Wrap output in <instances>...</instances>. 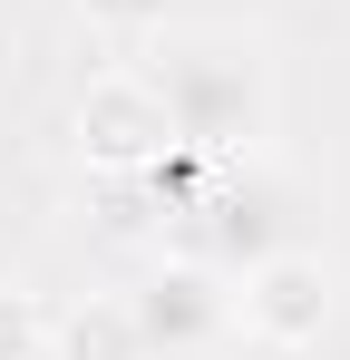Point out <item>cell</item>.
<instances>
[{"mask_svg": "<svg viewBox=\"0 0 350 360\" xmlns=\"http://www.w3.org/2000/svg\"><path fill=\"white\" fill-rule=\"evenodd\" d=\"M146 88H156V108H166L175 146H195V156H233V146L263 127V59H253L243 39H214V30L166 39L156 68H146Z\"/></svg>", "mask_w": 350, "mask_h": 360, "instance_id": "1", "label": "cell"}, {"mask_svg": "<svg viewBox=\"0 0 350 360\" xmlns=\"http://www.w3.org/2000/svg\"><path fill=\"white\" fill-rule=\"evenodd\" d=\"M78 136H88V156L117 166V176L166 166V146H175V127H166V108H156V88H146V68H136V78H98L88 108H78Z\"/></svg>", "mask_w": 350, "mask_h": 360, "instance_id": "2", "label": "cell"}, {"mask_svg": "<svg viewBox=\"0 0 350 360\" xmlns=\"http://www.w3.org/2000/svg\"><path fill=\"white\" fill-rule=\"evenodd\" d=\"M127 321H136V341H146V360H156V351H205V341L233 321V302L214 292V273L175 263V273H156L146 292L127 302Z\"/></svg>", "mask_w": 350, "mask_h": 360, "instance_id": "3", "label": "cell"}, {"mask_svg": "<svg viewBox=\"0 0 350 360\" xmlns=\"http://www.w3.org/2000/svg\"><path fill=\"white\" fill-rule=\"evenodd\" d=\"M321 311H331V283H321L311 253H263V263H243V321H253L263 341H283V351L311 341Z\"/></svg>", "mask_w": 350, "mask_h": 360, "instance_id": "4", "label": "cell"}, {"mask_svg": "<svg viewBox=\"0 0 350 360\" xmlns=\"http://www.w3.org/2000/svg\"><path fill=\"white\" fill-rule=\"evenodd\" d=\"M58 351L68 360H146V341H136L127 302H98V311H78V321L58 331Z\"/></svg>", "mask_w": 350, "mask_h": 360, "instance_id": "5", "label": "cell"}, {"mask_svg": "<svg viewBox=\"0 0 350 360\" xmlns=\"http://www.w3.org/2000/svg\"><path fill=\"white\" fill-rule=\"evenodd\" d=\"M39 351H49L39 302H30V292H0V360H39Z\"/></svg>", "mask_w": 350, "mask_h": 360, "instance_id": "6", "label": "cell"}, {"mask_svg": "<svg viewBox=\"0 0 350 360\" xmlns=\"http://www.w3.org/2000/svg\"><path fill=\"white\" fill-rule=\"evenodd\" d=\"M98 20H117V30H146V20H166V0H88Z\"/></svg>", "mask_w": 350, "mask_h": 360, "instance_id": "7", "label": "cell"}]
</instances>
